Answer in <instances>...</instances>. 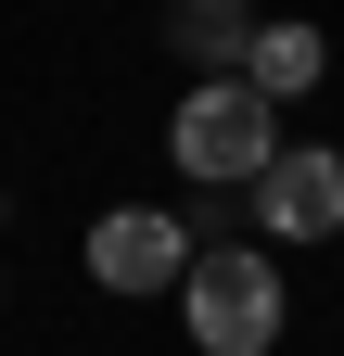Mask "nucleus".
I'll return each mask as SVG.
<instances>
[{
    "instance_id": "nucleus-7",
    "label": "nucleus",
    "mask_w": 344,
    "mask_h": 356,
    "mask_svg": "<svg viewBox=\"0 0 344 356\" xmlns=\"http://www.w3.org/2000/svg\"><path fill=\"white\" fill-rule=\"evenodd\" d=\"M0 216H13V191H0Z\"/></svg>"
},
{
    "instance_id": "nucleus-6",
    "label": "nucleus",
    "mask_w": 344,
    "mask_h": 356,
    "mask_svg": "<svg viewBox=\"0 0 344 356\" xmlns=\"http://www.w3.org/2000/svg\"><path fill=\"white\" fill-rule=\"evenodd\" d=\"M166 38H179L191 64H217V76H242V51H255V13H230V0H191V13L166 26Z\"/></svg>"
},
{
    "instance_id": "nucleus-2",
    "label": "nucleus",
    "mask_w": 344,
    "mask_h": 356,
    "mask_svg": "<svg viewBox=\"0 0 344 356\" xmlns=\"http://www.w3.org/2000/svg\"><path fill=\"white\" fill-rule=\"evenodd\" d=\"M179 331H191L204 356H268V343H281V267L255 254V242L191 254V280H179Z\"/></svg>"
},
{
    "instance_id": "nucleus-4",
    "label": "nucleus",
    "mask_w": 344,
    "mask_h": 356,
    "mask_svg": "<svg viewBox=\"0 0 344 356\" xmlns=\"http://www.w3.org/2000/svg\"><path fill=\"white\" fill-rule=\"evenodd\" d=\"M255 229L268 242H331L344 229V153H281L255 178Z\"/></svg>"
},
{
    "instance_id": "nucleus-5",
    "label": "nucleus",
    "mask_w": 344,
    "mask_h": 356,
    "mask_svg": "<svg viewBox=\"0 0 344 356\" xmlns=\"http://www.w3.org/2000/svg\"><path fill=\"white\" fill-rule=\"evenodd\" d=\"M319 76H331V38L319 26H255V51H242V89H255V102H306Z\"/></svg>"
},
{
    "instance_id": "nucleus-1",
    "label": "nucleus",
    "mask_w": 344,
    "mask_h": 356,
    "mask_svg": "<svg viewBox=\"0 0 344 356\" xmlns=\"http://www.w3.org/2000/svg\"><path fill=\"white\" fill-rule=\"evenodd\" d=\"M166 153H179V178H204V191H255V178L281 165V102H255L242 76H204L179 115H166Z\"/></svg>"
},
{
    "instance_id": "nucleus-3",
    "label": "nucleus",
    "mask_w": 344,
    "mask_h": 356,
    "mask_svg": "<svg viewBox=\"0 0 344 356\" xmlns=\"http://www.w3.org/2000/svg\"><path fill=\"white\" fill-rule=\"evenodd\" d=\"M90 280L102 293H179L191 280V229L166 204H115L102 229H90Z\"/></svg>"
}]
</instances>
